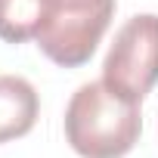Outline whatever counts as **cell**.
<instances>
[{"instance_id": "obj_4", "label": "cell", "mask_w": 158, "mask_h": 158, "mask_svg": "<svg viewBox=\"0 0 158 158\" xmlns=\"http://www.w3.org/2000/svg\"><path fill=\"white\" fill-rule=\"evenodd\" d=\"M62 0H0V40H40L59 19Z\"/></svg>"}, {"instance_id": "obj_2", "label": "cell", "mask_w": 158, "mask_h": 158, "mask_svg": "<svg viewBox=\"0 0 158 158\" xmlns=\"http://www.w3.org/2000/svg\"><path fill=\"white\" fill-rule=\"evenodd\" d=\"M102 81L121 96L143 102L158 84V16L139 13L130 16L102 62Z\"/></svg>"}, {"instance_id": "obj_5", "label": "cell", "mask_w": 158, "mask_h": 158, "mask_svg": "<svg viewBox=\"0 0 158 158\" xmlns=\"http://www.w3.org/2000/svg\"><path fill=\"white\" fill-rule=\"evenodd\" d=\"M40 115V96L31 81L19 74H0V146L31 133Z\"/></svg>"}, {"instance_id": "obj_1", "label": "cell", "mask_w": 158, "mask_h": 158, "mask_svg": "<svg viewBox=\"0 0 158 158\" xmlns=\"http://www.w3.org/2000/svg\"><path fill=\"white\" fill-rule=\"evenodd\" d=\"M65 143L81 158H124L143 133L139 102L121 96L106 81L81 84L62 118Z\"/></svg>"}, {"instance_id": "obj_3", "label": "cell", "mask_w": 158, "mask_h": 158, "mask_svg": "<svg viewBox=\"0 0 158 158\" xmlns=\"http://www.w3.org/2000/svg\"><path fill=\"white\" fill-rule=\"evenodd\" d=\"M112 16L115 0H62L56 25L37 40V47L50 62L62 68H77L96 53L102 34L112 25Z\"/></svg>"}]
</instances>
